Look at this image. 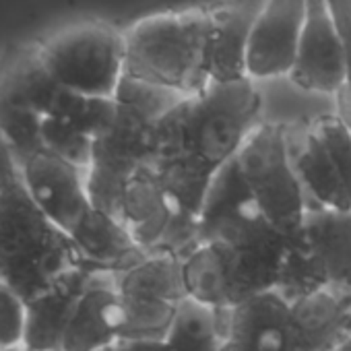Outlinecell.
Segmentation results:
<instances>
[{"mask_svg": "<svg viewBox=\"0 0 351 351\" xmlns=\"http://www.w3.org/2000/svg\"><path fill=\"white\" fill-rule=\"evenodd\" d=\"M211 5L151 13L124 29V75L184 95L209 83Z\"/></svg>", "mask_w": 351, "mask_h": 351, "instance_id": "cell-2", "label": "cell"}, {"mask_svg": "<svg viewBox=\"0 0 351 351\" xmlns=\"http://www.w3.org/2000/svg\"><path fill=\"white\" fill-rule=\"evenodd\" d=\"M126 324L116 275L95 273L77 302L60 351H106L122 339Z\"/></svg>", "mask_w": 351, "mask_h": 351, "instance_id": "cell-15", "label": "cell"}, {"mask_svg": "<svg viewBox=\"0 0 351 351\" xmlns=\"http://www.w3.org/2000/svg\"><path fill=\"white\" fill-rule=\"evenodd\" d=\"M87 171L42 151L21 163V180L34 203L62 232L71 234L93 207L87 193Z\"/></svg>", "mask_w": 351, "mask_h": 351, "instance_id": "cell-14", "label": "cell"}, {"mask_svg": "<svg viewBox=\"0 0 351 351\" xmlns=\"http://www.w3.org/2000/svg\"><path fill=\"white\" fill-rule=\"evenodd\" d=\"M62 87L48 73L40 42L9 46L0 56V101L48 116Z\"/></svg>", "mask_w": 351, "mask_h": 351, "instance_id": "cell-19", "label": "cell"}, {"mask_svg": "<svg viewBox=\"0 0 351 351\" xmlns=\"http://www.w3.org/2000/svg\"><path fill=\"white\" fill-rule=\"evenodd\" d=\"M44 116L21 106L0 101V134L13 149L19 167L34 155L46 151L42 138Z\"/></svg>", "mask_w": 351, "mask_h": 351, "instance_id": "cell-21", "label": "cell"}, {"mask_svg": "<svg viewBox=\"0 0 351 351\" xmlns=\"http://www.w3.org/2000/svg\"><path fill=\"white\" fill-rule=\"evenodd\" d=\"M219 351H306L291 302L273 289L226 310Z\"/></svg>", "mask_w": 351, "mask_h": 351, "instance_id": "cell-12", "label": "cell"}, {"mask_svg": "<svg viewBox=\"0 0 351 351\" xmlns=\"http://www.w3.org/2000/svg\"><path fill=\"white\" fill-rule=\"evenodd\" d=\"M351 287V211L308 207L302 228L287 238L277 291L289 302L320 289Z\"/></svg>", "mask_w": 351, "mask_h": 351, "instance_id": "cell-5", "label": "cell"}, {"mask_svg": "<svg viewBox=\"0 0 351 351\" xmlns=\"http://www.w3.org/2000/svg\"><path fill=\"white\" fill-rule=\"evenodd\" d=\"M79 267L85 263L71 236L44 215L23 180L0 195V283L29 304Z\"/></svg>", "mask_w": 351, "mask_h": 351, "instance_id": "cell-3", "label": "cell"}, {"mask_svg": "<svg viewBox=\"0 0 351 351\" xmlns=\"http://www.w3.org/2000/svg\"><path fill=\"white\" fill-rule=\"evenodd\" d=\"M126 324L122 339H163L189 298L182 281V258L149 254L136 267L116 275Z\"/></svg>", "mask_w": 351, "mask_h": 351, "instance_id": "cell-9", "label": "cell"}, {"mask_svg": "<svg viewBox=\"0 0 351 351\" xmlns=\"http://www.w3.org/2000/svg\"><path fill=\"white\" fill-rule=\"evenodd\" d=\"M106 351H167L163 339H120Z\"/></svg>", "mask_w": 351, "mask_h": 351, "instance_id": "cell-26", "label": "cell"}, {"mask_svg": "<svg viewBox=\"0 0 351 351\" xmlns=\"http://www.w3.org/2000/svg\"><path fill=\"white\" fill-rule=\"evenodd\" d=\"M293 165L318 207L351 211V130L337 114L316 116L306 126Z\"/></svg>", "mask_w": 351, "mask_h": 351, "instance_id": "cell-10", "label": "cell"}, {"mask_svg": "<svg viewBox=\"0 0 351 351\" xmlns=\"http://www.w3.org/2000/svg\"><path fill=\"white\" fill-rule=\"evenodd\" d=\"M120 219L147 254H173L184 258L201 244L199 217L191 215L161 184L151 165L128 182Z\"/></svg>", "mask_w": 351, "mask_h": 351, "instance_id": "cell-8", "label": "cell"}, {"mask_svg": "<svg viewBox=\"0 0 351 351\" xmlns=\"http://www.w3.org/2000/svg\"><path fill=\"white\" fill-rule=\"evenodd\" d=\"M116 101V99H114ZM157 122L132 106L116 101L112 126L93 141L87 169V193L95 209L120 219L124 191L134 176L151 165L157 151Z\"/></svg>", "mask_w": 351, "mask_h": 351, "instance_id": "cell-7", "label": "cell"}, {"mask_svg": "<svg viewBox=\"0 0 351 351\" xmlns=\"http://www.w3.org/2000/svg\"><path fill=\"white\" fill-rule=\"evenodd\" d=\"M19 182H21L19 161H17L13 149L9 147V143L5 141V136L0 134V195L7 193L9 189H13Z\"/></svg>", "mask_w": 351, "mask_h": 351, "instance_id": "cell-25", "label": "cell"}, {"mask_svg": "<svg viewBox=\"0 0 351 351\" xmlns=\"http://www.w3.org/2000/svg\"><path fill=\"white\" fill-rule=\"evenodd\" d=\"M263 0H217L211 3L209 83L223 85L248 79L246 54L252 23Z\"/></svg>", "mask_w": 351, "mask_h": 351, "instance_id": "cell-16", "label": "cell"}, {"mask_svg": "<svg viewBox=\"0 0 351 351\" xmlns=\"http://www.w3.org/2000/svg\"><path fill=\"white\" fill-rule=\"evenodd\" d=\"M85 267L95 273L120 275L136 267L149 254L134 242L122 219L91 207L69 234Z\"/></svg>", "mask_w": 351, "mask_h": 351, "instance_id": "cell-17", "label": "cell"}, {"mask_svg": "<svg viewBox=\"0 0 351 351\" xmlns=\"http://www.w3.org/2000/svg\"><path fill=\"white\" fill-rule=\"evenodd\" d=\"M261 110L256 83L244 79L186 95L157 122L151 167L191 215H201L213 178L261 124Z\"/></svg>", "mask_w": 351, "mask_h": 351, "instance_id": "cell-1", "label": "cell"}, {"mask_svg": "<svg viewBox=\"0 0 351 351\" xmlns=\"http://www.w3.org/2000/svg\"><path fill=\"white\" fill-rule=\"evenodd\" d=\"M308 0H263L252 23L246 75L250 81L289 77L306 19Z\"/></svg>", "mask_w": 351, "mask_h": 351, "instance_id": "cell-13", "label": "cell"}, {"mask_svg": "<svg viewBox=\"0 0 351 351\" xmlns=\"http://www.w3.org/2000/svg\"><path fill=\"white\" fill-rule=\"evenodd\" d=\"M186 95L178 93V91H171L153 83H145L138 79H130V77H122L114 99L118 104L124 106H132L138 112H143L145 116H149L151 120L159 122L171 108L178 106Z\"/></svg>", "mask_w": 351, "mask_h": 351, "instance_id": "cell-22", "label": "cell"}, {"mask_svg": "<svg viewBox=\"0 0 351 351\" xmlns=\"http://www.w3.org/2000/svg\"><path fill=\"white\" fill-rule=\"evenodd\" d=\"M52 79L75 93L114 99L124 77V32L99 19L64 25L40 42Z\"/></svg>", "mask_w": 351, "mask_h": 351, "instance_id": "cell-4", "label": "cell"}, {"mask_svg": "<svg viewBox=\"0 0 351 351\" xmlns=\"http://www.w3.org/2000/svg\"><path fill=\"white\" fill-rule=\"evenodd\" d=\"M287 136L285 124L261 122L244 141L236 161L263 215L291 238L302 228L308 207Z\"/></svg>", "mask_w": 351, "mask_h": 351, "instance_id": "cell-6", "label": "cell"}, {"mask_svg": "<svg viewBox=\"0 0 351 351\" xmlns=\"http://www.w3.org/2000/svg\"><path fill=\"white\" fill-rule=\"evenodd\" d=\"M0 351H34V349H29V347H25V345H19V347H11V349H0Z\"/></svg>", "mask_w": 351, "mask_h": 351, "instance_id": "cell-28", "label": "cell"}, {"mask_svg": "<svg viewBox=\"0 0 351 351\" xmlns=\"http://www.w3.org/2000/svg\"><path fill=\"white\" fill-rule=\"evenodd\" d=\"M95 271L87 267L73 269L50 289L27 304V326L23 345L34 351H60L64 330L77 308V302L91 283Z\"/></svg>", "mask_w": 351, "mask_h": 351, "instance_id": "cell-18", "label": "cell"}, {"mask_svg": "<svg viewBox=\"0 0 351 351\" xmlns=\"http://www.w3.org/2000/svg\"><path fill=\"white\" fill-rule=\"evenodd\" d=\"M44 149L81 169H89L91 153H93V138L69 122L56 118H44L42 126Z\"/></svg>", "mask_w": 351, "mask_h": 351, "instance_id": "cell-23", "label": "cell"}, {"mask_svg": "<svg viewBox=\"0 0 351 351\" xmlns=\"http://www.w3.org/2000/svg\"><path fill=\"white\" fill-rule=\"evenodd\" d=\"M27 302L7 283H0V349L23 345Z\"/></svg>", "mask_w": 351, "mask_h": 351, "instance_id": "cell-24", "label": "cell"}, {"mask_svg": "<svg viewBox=\"0 0 351 351\" xmlns=\"http://www.w3.org/2000/svg\"><path fill=\"white\" fill-rule=\"evenodd\" d=\"M46 118L69 122L95 141L112 126L116 118V101L108 97L81 95L62 87Z\"/></svg>", "mask_w": 351, "mask_h": 351, "instance_id": "cell-20", "label": "cell"}, {"mask_svg": "<svg viewBox=\"0 0 351 351\" xmlns=\"http://www.w3.org/2000/svg\"><path fill=\"white\" fill-rule=\"evenodd\" d=\"M330 351H351V335L347 339H343L337 347H332Z\"/></svg>", "mask_w": 351, "mask_h": 351, "instance_id": "cell-27", "label": "cell"}, {"mask_svg": "<svg viewBox=\"0 0 351 351\" xmlns=\"http://www.w3.org/2000/svg\"><path fill=\"white\" fill-rule=\"evenodd\" d=\"M289 83L306 93L337 97L347 85V54L328 0H308Z\"/></svg>", "mask_w": 351, "mask_h": 351, "instance_id": "cell-11", "label": "cell"}]
</instances>
